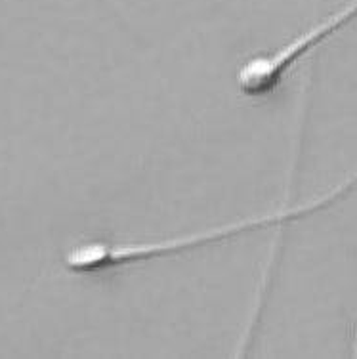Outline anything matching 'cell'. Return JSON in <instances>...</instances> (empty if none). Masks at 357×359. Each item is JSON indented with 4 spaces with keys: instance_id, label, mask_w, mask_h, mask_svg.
Masks as SVG:
<instances>
[{
    "instance_id": "1",
    "label": "cell",
    "mask_w": 357,
    "mask_h": 359,
    "mask_svg": "<svg viewBox=\"0 0 357 359\" xmlns=\"http://www.w3.org/2000/svg\"><path fill=\"white\" fill-rule=\"evenodd\" d=\"M357 187V172L340 182L337 187H332L325 194L317 195L314 199L295 205V207H281L274 212H264L258 216H248L241 220L220 224L214 228L201 229L193 233L176 235V237H165V239H151V241H126V243H107V241H88L75 245L69 249L63 256V266L73 271V273H97V271H109V269L121 268L126 264L142 262V260H151L157 256L174 255L182 250H191L208 243L220 241L231 235L245 233L252 229H262L283 224V222H292L302 216L314 215L317 210L330 207L342 197L353 191Z\"/></svg>"
},
{
    "instance_id": "2",
    "label": "cell",
    "mask_w": 357,
    "mask_h": 359,
    "mask_svg": "<svg viewBox=\"0 0 357 359\" xmlns=\"http://www.w3.org/2000/svg\"><path fill=\"white\" fill-rule=\"evenodd\" d=\"M356 18L357 0H350L325 20L317 21L316 25L306 29L304 33L292 36L274 52L248 57L247 62L241 63L235 73V83L239 92L247 97H264L271 94L298 60H302L309 50L317 48L321 42L346 27Z\"/></svg>"
}]
</instances>
